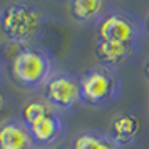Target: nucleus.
Segmentation results:
<instances>
[{"label": "nucleus", "instance_id": "f257e3e1", "mask_svg": "<svg viewBox=\"0 0 149 149\" xmlns=\"http://www.w3.org/2000/svg\"><path fill=\"white\" fill-rule=\"evenodd\" d=\"M2 47L8 49V52L12 50L8 57V70L12 81L20 89H42L57 70L54 55L42 45H17L12 42H5Z\"/></svg>", "mask_w": 149, "mask_h": 149}, {"label": "nucleus", "instance_id": "f03ea898", "mask_svg": "<svg viewBox=\"0 0 149 149\" xmlns=\"http://www.w3.org/2000/svg\"><path fill=\"white\" fill-rule=\"evenodd\" d=\"M47 24V14L32 2L17 0L2 5L0 30L7 42L17 45H32Z\"/></svg>", "mask_w": 149, "mask_h": 149}, {"label": "nucleus", "instance_id": "7ed1b4c3", "mask_svg": "<svg viewBox=\"0 0 149 149\" xmlns=\"http://www.w3.org/2000/svg\"><path fill=\"white\" fill-rule=\"evenodd\" d=\"M82 104L94 109H104L122 95V81L117 70L97 64L89 67L79 77Z\"/></svg>", "mask_w": 149, "mask_h": 149}, {"label": "nucleus", "instance_id": "20e7f679", "mask_svg": "<svg viewBox=\"0 0 149 149\" xmlns=\"http://www.w3.org/2000/svg\"><path fill=\"white\" fill-rule=\"evenodd\" d=\"M97 27V40L117 42L124 45H131L141 50L146 39L144 20L129 10L111 8L101 19Z\"/></svg>", "mask_w": 149, "mask_h": 149}, {"label": "nucleus", "instance_id": "39448f33", "mask_svg": "<svg viewBox=\"0 0 149 149\" xmlns=\"http://www.w3.org/2000/svg\"><path fill=\"white\" fill-rule=\"evenodd\" d=\"M42 97L61 114L72 112L82 102L81 81L69 70L57 69L42 87Z\"/></svg>", "mask_w": 149, "mask_h": 149}, {"label": "nucleus", "instance_id": "423d86ee", "mask_svg": "<svg viewBox=\"0 0 149 149\" xmlns=\"http://www.w3.org/2000/svg\"><path fill=\"white\" fill-rule=\"evenodd\" d=\"M27 127L34 139L35 148L37 146L42 148V146H50L61 139L62 134L65 132V122H64L61 112L50 111L45 116L39 117L37 121H34L32 124H29Z\"/></svg>", "mask_w": 149, "mask_h": 149}, {"label": "nucleus", "instance_id": "0eeeda50", "mask_svg": "<svg viewBox=\"0 0 149 149\" xmlns=\"http://www.w3.org/2000/svg\"><path fill=\"white\" fill-rule=\"evenodd\" d=\"M0 149H35L30 131L20 117L0 122Z\"/></svg>", "mask_w": 149, "mask_h": 149}, {"label": "nucleus", "instance_id": "6e6552de", "mask_svg": "<svg viewBox=\"0 0 149 149\" xmlns=\"http://www.w3.org/2000/svg\"><path fill=\"white\" fill-rule=\"evenodd\" d=\"M94 52L101 65L116 70L117 67L127 64L131 59H134L137 52H139V49L131 47V45H124V44H117V42L97 40Z\"/></svg>", "mask_w": 149, "mask_h": 149}, {"label": "nucleus", "instance_id": "1a4fd4ad", "mask_svg": "<svg viewBox=\"0 0 149 149\" xmlns=\"http://www.w3.org/2000/svg\"><path fill=\"white\" fill-rule=\"evenodd\" d=\"M141 132V119L132 112H119L112 117L109 126V134L121 148L131 146L137 141Z\"/></svg>", "mask_w": 149, "mask_h": 149}, {"label": "nucleus", "instance_id": "9d476101", "mask_svg": "<svg viewBox=\"0 0 149 149\" xmlns=\"http://www.w3.org/2000/svg\"><path fill=\"white\" fill-rule=\"evenodd\" d=\"M67 7L70 17L77 24L84 25H97L102 17L112 8L106 0H70Z\"/></svg>", "mask_w": 149, "mask_h": 149}, {"label": "nucleus", "instance_id": "9b49d317", "mask_svg": "<svg viewBox=\"0 0 149 149\" xmlns=\"http://www.w3.org/2000/svg\"><path fill=\"white\" fill-rule=\"evenodd\" d=\"M70 149H122V148L111 137L109 131L82 129L72 139Z\"/></svg>", "mask_w": 149, "mask_h": 149}, {"label": "nucleus", "instance_id": "f8f14e48", "mask_svg": "<svg viewBox=\"0 0 149 149\" xmlns=\"http://www.w3.org/2000/svg\"><path fill=\"white\" fill-rule=\"evenodd\" d=\"M50 111H55V109H52V106H50L42 95L40 97H32V99H29V101L22 106L20 119L29 126V124H32L34 121H37L39 117L45 116L47 112H50Z\"/></svg>", "mask_w": 149, "mask_h": 149}, {"label": "nucleus", "instance_id": "ddd939ff", "mask_svg": "<svg viewBox=\"0 0 149 149\" xmlns=\"http://www.w3.org/2000/svg\"><path fill=\"white\" fill-rule=\"evenodd\" d=\"M144 75H146V79H148V82H149V57L146 59V62H144Z\"/></svg>", "mask_w": 149, "mask_h": 149}, {"label": "nucleus", "instance_id": "4468645a", "mask_svg": "<svg viewBox=\"0 0 149 149\" xmlns=\"http://www.w3.org/2000/svg\"><path fill=\"white\" fill-rule=\"evenodd\" d=\"M144 27H146V35H149V14L146 17V20H144Z\"/></svg>", "mask_w": 149, "mask_h": 149}, {"label": "nucleus", "instance_id": "2eb2a0df", "mask_svg": "<svg viewBox=\"0 0 149 149\" xmlns=\"http://www.w3.org/2000/svg\"><path fill=\"white\" fill-rule=\"evenodd\" d=\"M3 106H5V99H3V95L0 94V111L3 109Z\"/></svg>", "mask_w": 149, "mask_h": 149}, {"label": "nucleus", "instance_id": "dca6fc26", "mask_svg": "<svg viewBox=\"0 0 149 149\" xmlns=\"http://www.w3.org/2000/svg\"><path fill=\"white\" fill-rule=\"evenodd\" d=\"M0 79H2V67H0Z\"/></svg>", "mask_w": 149, "mask_h": 149}, {"label": "nucleus", "instance_id": "f3484780", "mask_svg": "<svg viewBox=\"0 0 149 149\" xmlns=\"http://www.w3.org/2000/svg\"><path fill=\"white\" fill-rule=\"evenodd\" d=\"M0 14H2V5H0Z\"/></svg>", "mask_w": 149, "mask_h": 149}]
</instances>
